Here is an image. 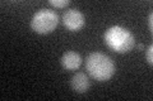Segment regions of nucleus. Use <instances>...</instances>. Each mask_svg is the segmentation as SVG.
<instances>
[{
	"label": "nucleus",
	"mask_w": 153,
	"mask_h": 101,
	"mask_svg": "<svg viewBox=\"0 0 153 101\" xmlns=\"http://www.w3.org/2000/svg\"><path fill=\"white\" fill-rule=\"evenodd\" d=\"M60 63L64 70L74 71V70H78L80 65H82V57H80L79 53H76L74 51H66L65 53L61 56Z\"/></svg>",
	"instance_id": "6"
},
{
	"label": "nucleus",
	"mask_w": 153,
	"mask_h": 101,
	"mask_svg": "<svg viewBox=\"0 0 153 101\" xmlns=\"http://www.w3.org/2000/svg\"><path fill=\"white\" fill-rule=\"evenodd\" d=\"M59 24V15L52 9H40L33 14L31 19V29L38 34H50Z\"/></svg>",
	"instance_id": "3"
},
{
	"label": "nucleus",
	"mask_w": 153,
	"mask_h": 101,
	"mask_svg": "<svg viewBox=\"0 0 153 101\" xmlns=\"http://www.w3.org/2000/svg\"><path fill=\"white\" fill-rule=\"evenodd\" d=\"M146 61H147V63L149 66L153 65V46L152 44L148 47L147 51H146Z\"/></svg>",
	"instance_id": "8"
},
{
	"label": "nucleus",
	"mask_w": 153,
	"mask_h": 101,
	"mask_svg": "<svg viewBox=\"0 0 153 101\" xmlns=\"http://www.w3.org/2000/svg\"><path fill=\"white\" fill-rule=\"evenodd\" d=\"M103 41L110 49L116 52V53H129L134 44H135V38L133 33L125 27L121 25H112L105 32Z\"/></svg>",
	"instance_id": "2"
},
{
	"label": "nucleus",
	"mask_w": 153,
	"mask_h": 101,
	"mask_svg": "<svg viewBox=\"0 0 153 101\" xmlns=\"http://www.w3.org/2000/svg\"><path fill=\"white\" fill-rule=\"evenodd\" d=\"M147 23H148V25H149V29L152 32V29H153V13L152 12L149 13V15H148V18H147Z\"/></svg>",
	"instance_id": "9"
},
{
	"label": "nucleus",
	"mask_w": 153,
	"mask_h": 101,
	"mask_svg": "<svg viewBox=\"0 0 153 101\" xmlns=\"http://www.w3.org/2000/svg\"><path fill=\"white\" fill-rule=\"evenodd\" d=\"M85 70L93 80L105 82L112 78L116 72V67L108 56L101 52H92L85 61Z\"/></svg>",
	"instance_id": "1"
},
{
	"label": "nucleus",
	"mask_w": 153,
	"mask_h": 101,
	"mask_svg": "<svg viewBox=\"0 0 153 101\" xmlns=\"http://www.w3.org/2000/svg\"><path fill=\"white\" fill-rule=\"evenodd\" d=\"M63 24L70 32H79L85 25V17L80 10L71 8L63 14Z\"/></svg>",
	"instance_id": "4"
},
{
	"label": "nucleus",
	"mask_w": 153,
	"mask_h": 101,
	"mask_svg": "<svg viewBox=\"0 0 153 101\" xmlns=\"http://www.w3.org/2000/svg\"><path fill=\"white\" fill-rule=\"evenodd\" d=\"M70 86L73 89V91H75L76 94H85L91 87L89 77L84 72H76V73L71 76Z\"/></svg>",
	"instance_id": "5"
},
{
	"label": "nucleus",
	"mask_w": 153,
	"mask_h": 101,
	"mask_svg": "<svg viewBox=\"0 0 153 101\" xmlns=\"http://www.w3.org/2000/svg\"><path fill=\"white\" fill-rule=\"evenodd\" d=\"M49 4L55 8H66L70 4V0H50Z\"/></svg>",
	"instance_id": "7"
}]
</instances>
